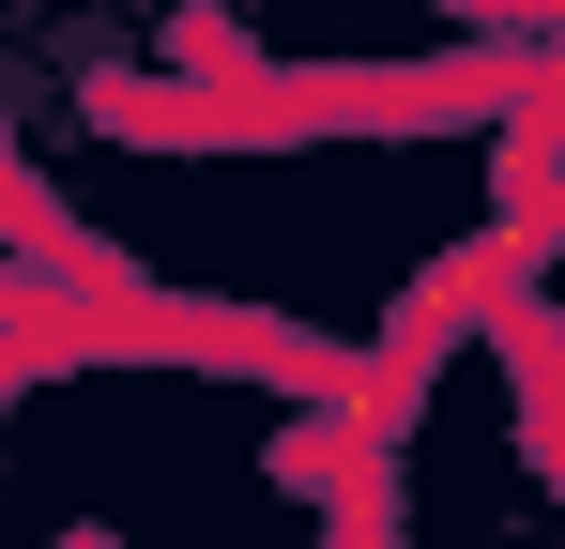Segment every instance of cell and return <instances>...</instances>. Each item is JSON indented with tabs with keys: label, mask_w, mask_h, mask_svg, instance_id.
<instances>
[{
	"label": "cell",
	"mask_w": 565,
	"mask_h": 549,
	"mask_svg": "<svg viewBox=\"0 0 565 549\" xmlns=\"http://www.w3.org/2000/svg\"><path fill=\"white\" fill-rule=\"evenodd\" d=\"M169 62H214V77H230V62H245V15H230V0H184V15H169Z\"/></svg>",
	"instance_id": "6da1fadb"
},
{
	"label": "cell",
	"mask_w": 565,
	"mask_h": 549,
	"mask_svg": "<svg viewBox=\"0 0 565 549\" xmlns=\"http://www.w3.org/2000/svg\"><path fill=\"white\" fill-rule=\"evenodd\" d=\"M77 549H107V535H77Z\"/></svg>",
	"instance_id": "7a4b0ae2"
}]
</instances>
